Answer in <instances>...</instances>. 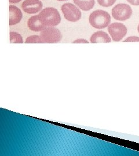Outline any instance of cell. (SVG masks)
Masks as SVG:
<instances>
[{"instance_id":"6da1fadb","label":"cell","mask_w":139,"mask_h":156,"mask_svg":"<svg viewBox=\"0 0 139 156\" xmlns=\"http://www.w3.org/2000/svg\"><path fill=\"white\" fill-rule=\"evenodd\" d=\"M38 15L41 21L47 27L56 26L61 22V17L59 12L54 8H46Z\"/></svg>"},{"instance_id":"7a4b0ae2","label":"cell","mask_w":139,"mask_h":156,"mask_svg":"<svg viewBox=\"0 0 139 156\" xmlns=\"http://www.w3.org/2000/svg\"><path fill=\"white\" fill-rule=\"evenodd\" d=\"M110 22L111 16L108 12L104 11H95L89 16V23L93 27L97 29L106 28Z\"/></svg>"},{"instance_id":"3957f363","label":"cell","mask_w":139,"mask_h":156,"mask_svg":"<svg viewBox=\"0 0 139 156\" xmlns=\"http://www.w3.org/2000/svg\"><path fill=\"white\" fill-rule=\"evenodd\" d=\"M42 43L56 44L59 42L62 39L60 31L57 28L48 27L41 31L40 35Z\"/></svg>"},{"instance_id":"277c9868","label":"cell","mask_w":139,"mask_h":156,"mask_svg":"<svg viewBox=\"0 0 139 156\" xmlns=\"http://www.w3.org/2000/svg\"><path fill=\"white\" fill-rule=\"evenodd\" d=\"M132 14V9L126 4H119L112 10V16L117 20L125 21L129 19Z\"/></svg>"},{"instance_id":"5b68a950","label":"cell","mask_w":139,"mask_h":156,"mask_svg":"<svg viewBox=\"0 0 139 156\" xmlns=\"http://www.w3.org/2000/svg\"><path fill=\"white\" fill-rule=\"evenodd\" d=\"M61 11L65 19L69 22H77L81 17V12L79 9L71 3L63 4L61 6Z\"/></svg>"},{"instance_id":"8992f818","label":"cell","mask_w":139,"mask_h":156,"mask_svg":"<svg viewBox=\"0 0 139 156\" xmlns=\"http://www.w3.org/2000/svg\"><path fill=\"white\" fill-rule=\"evenodd\" d=\"M108 31L111 38L115 42H118L126 35L128 30L126 27L120 23H113L108 27Z\"/></svg>"},{"instance_id":"52a82bcc","label":"cell","mask_w":139,"mask_h":156,"mask_svg":"<svg viewBox=\"0 0 139 156\" xmlns=\"http://www.w3.org/2000/svg\"><path fill=\"white\" fill-rule=\"evenodd\" d=\"M42 3L39 0H25L22 4L23 11L28 14H34L42 8Z\"/></svg>"},{"instance_id":"ba28073f","label":"cell","mask_w":139,"mask_h":156,"mask_svg":"<svg viewBox=\"0 0 139 156\" xmlns=\"http://www.w3.org/2000/svg\"><path fill=\"white\" fill-rule=\"evenodd\" d=\"M27 25L30 30L35 32L41 31L46 27L41 21L39 15H35L31 17L28 20Z\"/></svg>"},{"instance_id":"9c48e42d","label":"cell","mask_w":139,"mask_h":156,"mask_svg":"<svg viewBox=\"0 0 139 156\" xmlns=\"http://www.w3.org/2000/svg\"><path fill=\"white\" fill-rule=\"evenodd\" d=\"M21 11L15 6H9V25H16L20 22L22 19Z\"/></svg>"},{"instance_id":"30bf717a","label":"cell","mask_w":139,"mask_h":156,"mask_svg":"<svg viewBox=\"0 0 139 156\" xmlns=\"http://www.w3.org/2000/svg\"><path fill=\"white\" fill-rule=\"evenodd\" d=\"M90 40L92 44L109 43L111 42V38L109 35L104 31H102L95 33L91 36Z\"/></svg>"},{"instance_id":"8fae6325","label":"cell","mask_w":139,"mask_h":156,"mask_svg":"<svg viewBox=\"0 0 139 156\" xmlns=\"http://www.w3.org/2000/svg\"><path fill=\"white\" fill-rule=\"evenodd\" d=\"M74 4L84 11L91 10L95 5V0H73Z\"/></svg>"},{"instance_id":"7c38bea8","label":"cell","mask_w":139,"mask_h":156,"mask_svg":"<svg viewBox=\"0 0 139 156\" xmlns=\"http://www.w3.org/2000/svg\"><path fill=\"white\" fill-rule=\"evenodd\" d=\"M10 42L16 43V44H22L23 39L22 36L19 34L15 32L10 33Z\"/></svg>"},{"instance_id":"4fadbf2b","label":"cell","mask_w":139,"mask_h":156,"mask_svg":"<svg viewBox=\"0 0 139 156\" xmlns=\"http://www.w3.org/2000/svg\"><path fill=\"white\" fill-rule=\"evenodd\" d=\"M26 44H42V42L38 35H32L28 37L26 40Z\"/></svg>"},{"instance_id":"5bb4252c","label":"cell","mask_w":139,"mask_h":156,"mask_svg":"<svg viewBox=\"0 0 139 156\" xmlns=\"http://www.w3.org/2000/svg\"><path fill=\"white\" fill-rule=\"evenodd\" d=\"M117 0H97L100 6L103 7H109L114 5Z\"/></svg>"},{"instance_id":"9a60e30c","label":"cell","mask_w":139,"mask_h":156,"mask_svg":"<svg viewBox=\"0 0 139 156\" xmlns=\"http://www.w3.org/2000/svg\"><path fill=\"white\" fill-rule=\"evenodd\" d=\"M124 42H139V37H128L127 39L123 41Z\"/></svg>"},{"instance_id":"2e32d148","label":"cell","mask_w":139,"mask_h":156,"mask_svg":"<svg viewBox=\"0 0 139 156\" xmlns=\"http://www.w3.org/2000/svg\"><path fill=\"white\" fill-rule=\"evenodd\" d=\"M127 1L133 5H139V0H127Z\"/></svg>"},{"instance_id":"e0dca14e","label":"cell","mask_w":139,"mask_h":156,"mask_svg":"<svg viewBox=\"0 0 139 156\" xmlns=\"http://www.w3.org/2000/svg\"><path fill=\"white\" fill-rule=\"evenodd\" d=\"M73 44H77V43H86V44H88V42L84 39H78L77 40H75L74 42H72Z\"/></svg>"},{"instance_id":"ac0fdd59","label":"cell","mask_w":139,"mask_h":156,"mask_svg":"<svg viewBox=\"0 0 139 156\" xmlns=\"http://www.w3.org/2000/svg\"><path fill=\"white\" fill-rule=\"evenodd\" d=\"M22 0H9V3L11 4H16L19 3V2H20Z\"/></svg>"},{"instance_id":"d6986e66","label":"cell","mask_w":139,"mask_h":156,"mask_svg":"<svg viewBox=\"0 0 139 156\" xmlns=\"http://www.w3.org/2000/svg\"><path fill=\"white\" fill-rule=\"evenodd\" d=\"M58 1H68V0H58Z\"/></svg>"},{"instance_id":"ffe728a7","label":"cell","mask_w":139,"mask_h":156,"mask_svg":"<svg viewBox=\"0 0 139 156\" xmlns=\"http://www.w3.org/2000/svg\"><path fill=\"white\" fill-rule=\"evenodd\" d=\"M138 31H139V26H138Z\"/></svg>"}]
</instances>
